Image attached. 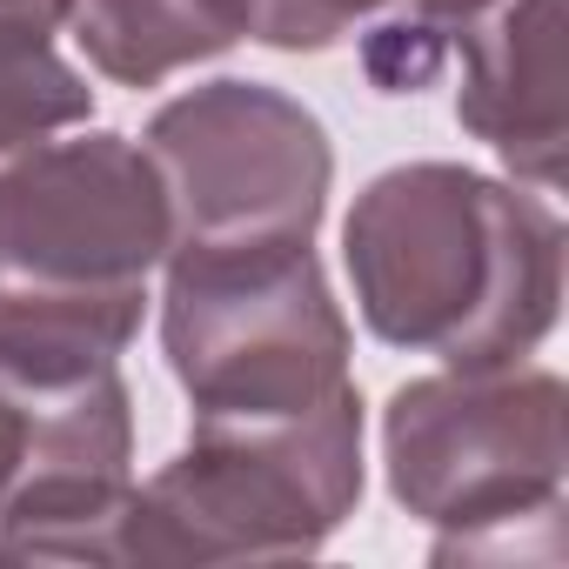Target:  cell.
<instances>
[{
    "instance_id": "6da1fadb",
    "label": "cell",
    "mask_w": 569,
    "mask_h": 569,
    "mask_svg": "<svg viewBox=\"0 0 569 569\" xmlns=\"http://www.w3.org/2000/svg\"><path fill=\"white\" fill-rule=\"evenodd\" d=\"M342 254L369 336L442 369H509L562 309L556 208L462 161L376 174L342 221Z\"/></svg>"
},
{
    "instance_id": "7a4b0ae2",
    "label": "cell",
    "mask_w": 569,
    "mask_h": 569,
    "mask_svg": "<svg viewBox=\"0 0 569 569\" xmlns=\"http://www.w3.org/2000/svg\"><path fill=\"white\" fill-rule=\"evenodd\" d=\"M161 254V174L128 134L28 148L0 174V376L114 369L141 336Z\"/></svg>"
},
{
    "instance_id": "3957f363",
    "label": "cell",
    "mask_w": 569,
    "mask_h": 569,
    "mask_svg": "<svg viewBox=\"0 0 569 569\" xmlns=\"http://www.w3.org/2000/svg\"><path fill=\"white\" fill-rule=\"evenodd\" d=\"M396 502L436 529V562L529 556L522 529L556 536L569 476V396L549 369H442L382 409Z\"/></svg>"
},
{
    "instance_id": "277c9868",
    "label": "cell",
    "mask_w": 569,
    "mask_h": 569,
    "mask_svg": "<svg viewBox=\"0 0 569 569\" xmlns=\"http://www.w3.org/2000/svg\"><path fill=\"white\" fill-rule=\"evenodd\" d=\"M362 502V396L274 422H194L121 509L114 562L316 556Z\"/></svg>"
},
{
    "instance_id": "5b68a950",
    "label": "cell",
    "mask_w": 569,
    "mask_h": 569,
    "mask_svg": "<svg viewBox=\"0 0 569 569\" xmlns=\"http://www.w3.org/2000/svg\"><path fill=\"white\" fill-rule=\"evenodd\" d=\"M161 268V349L194 422L309 416L356 389V336L316 241L168 248Z\"/></svg>"
},
{
    "instance_id": "8992f818",
    "label": "cell",
    "mask_w": 569,
    "mask_h": 569,
    "mask_svg": "<svg viewBox=\"0 0 569 569\" xmlns=\"http://www.w3.org/2000/svg\"><path fill=\"white\" fill-rule=\"evenodd\" d=\"M141 154L161 174L168 248L316 241L336 148L329 128L268 81H208L168 101Z\"/></svg>"
},
{
    "instance_id": "52a82bcc",
    "label": "cell",
    "mask_w": 569,
    "mask_h": 569,
    "mask_svg": "<svg viewBox=\"0 0 569 569\" xmlns=\"http://www.w3.org/2000/svg\"><path fill=\"white\" fill-rule=\"evenodd\" d=\"M21 396L28 449L0 502V562H114L121 509L134 496V409L121 362L68 382H21Z\"/></svg>"
},
{
    "instance_id": "ba28073f",
    "label": "cell",
    "mask_w": 569,
    "mask_h": 569,
    "mask_svg": "<svg viewBox=\"0 0 569 569\" xmlns=\"http://www.w3.org/2000/svg\"><path fill=\"white\" fill-rule=\"evenodd\" d=\"M462 54V88H456V121L502 154L516 181L556 188L562 181V148H569V114H562V0H496L476 14L456 48Z\"/></svg>"
},
{
    "instance_id": "9c48e42d",
    "label": "cell",
    "mask_w": 569,
    "mask_h": 569,
    "mask_svg": "<svg viewBox=\"0 0 569 569\" xmlns=\"http://www.w3.org/2000/svg\"><path fill=\"white\" fill-rule=\"evenodd\" d=\"M68 28L81 54L121 88H161L168 74L241 41L221 0H68Z\"/></svg>"
},
{
    "instance_id": "30bf717a",
    "label": "cell",
    "mask_w": 569,
    "mask_h": 569,
    "mask_svg": "<svg viewBox=\"0 0 569 569\" xmlns=\"http://www.w3.org/2000/svg\"><path fill=\"white\" fill-rule=\"evenodd\" d=\"M94 114V88L54 54V28L0 14V154L41 148L48 134Z\"/></svg>"
},
{
    "instance_id": "8fae6325",
    "label": "cell",
    "mask_w": 569,
    "mask_h": 569,
    "mask_svg": "<svg viewBox=\"0 0 569 569\" xmlns=\"http://www.w3.org/2000/svg\"><path fill=\"white\" fill-rule=\"evenodd\" d=\"M496 0H376V14L356 28L362 34V74L382 94H416L442 74L456 34L489 14Z\"/></svg>"
},
{
    "instance_id": "7c38bea8",
    "label": "cell",
    "mask_w": 569,
    "mask_h": 569,
    "mask_svg": "<svg viewBox=\"0 0 569 569\" xmlns=\"http://www.w3.org/2000/svg\"><path fill=\"white\" fill-rule=\"evenodd\" d=\"M221 8L241 41L274 54H322L376 14V0H221Z\"/></svg>"
},
{
    "instance_id": "4fadbf2b",
    "label": "cell",
    "mask_w": 569,
    "mask_h": 569,
    "mask_svg": "<svg viewBox=\"0 0 569 569\" xmlns=\"http://www.w3.org/2000/svg\"><path fill=\"white\" fill-rule=\"evenodd\" d=\"M21 449H28V396L14 376H0V502L21 476Z\"/></svg>"
},
{
    "instance_id": "5bb4252c",
    "label": "cell",
    "mask_w": 569,
    "mask_h": 569,
    "mask_svg": "<svg viewBox=\"0 0 569 569\" xmlns=\"http://www.w3.org/2000/svg\"><path fill=\"white\" fill-rule=\"evenodd\" d=\"M0 14H28V21L61 28V21H68V0H0Z\"/></svg>"
}]
</instances>
